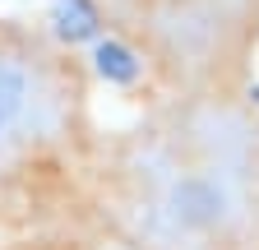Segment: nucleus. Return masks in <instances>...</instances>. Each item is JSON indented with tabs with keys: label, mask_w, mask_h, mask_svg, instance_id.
<instances>
[{
	"label": "nucleus",
	"mask_w": 259,
	"mask_h": 250,
	"mask_svg": "<svg viewBox=\"0 0 259 250\" xmlns=\"http://www.w3.org/2000/svg\"><path fill=\"white\" fill-rule=\"evenodd\" d=\"M254 135L259 130L232 120L222 130L176 125L144 135L125 162L130 190L120 199V213L130 232L148 250L222 245L245 218V172H254Z\"/></svg>",
	"instance_id": "nucleus-1"
},
{
	"label": "nucleus",
	"mask_w": 259,
	"mask_h": 250,
	"mask_svg": "<svg viewBox=\"0 0 259 250\" xmlns=\"http://www.w3.org/2000/svg\"><path fill=\"white\" fill-rule=\"evenodd\" d=\"M51 33L60 47L97 42L102 37V10L97 0H51Z\"/></svg>",
	"instance_id": "nucleus-4"
},
{
	"label": "nucleus",
	"mask_w": 259,
	"mask_h": 250,
	"mask_svg": "<svg viewBox=\"0 0 259 250\" xmlns=\"http://www.w3.org/2000/svg\"><path fill=\"white\" fill-rule=\"evenodd\" d=\"M93 65H97V74H102L107 84H116V88H130V84L144 79V56L130 47L125 37H97Z\"/></svg>",
	"instance_id": "nucleus-5"
},
{
	"label": "nucleus",
	"mask_w": 259,
	"mask_h": 250,
	"mask_svg": "<svg viewBox=\"0 0 259 250\" xmlns=\"http://www.w3.org/2000/svg\"><path fill=\"white\" fill-rule=\"evenodd\" d=\"M83 107L74 60L0 19V172L37 167L65 144Z\"/></svg>",
	"instance_id": "nucleus-2"
},
{
	"label": "nucleus",
	"mask_w": 259,
	"mask_h": 250,
	"mask_svg": "<svg viewBox=\"0 0 259 250\" xmlns=\"http://www.w3.org/2000/svg\"><path fill=\"white\" fill-rule=\"evenodd\" d=\"M116 10L130 37H153V42H181L185 23H218V10L227 0H97V10Z\"/></svg>",
	"instance_id": "nucleus-3"
}]
</instances>
